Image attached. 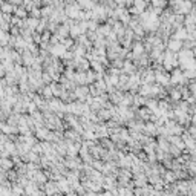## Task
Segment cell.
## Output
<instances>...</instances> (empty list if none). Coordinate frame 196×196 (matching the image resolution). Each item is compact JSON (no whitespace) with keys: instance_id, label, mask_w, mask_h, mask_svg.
Returning a JSON list of instances; mask_svg holds the SVG:
<instances>
[{"instance_id":"cell-2","label":"cell","mask_w":196,"mask_h":196,"mask_svg":"<svg viewBox=\"0 0 196 196\" xmlns=\"http://www.w3.org/2000/svg\"><path fill=\"white\" fill-rule=\"evenodd\" d=\"M167 3H164V2H153L152 3V6H165Z\"/></svg>"},{"instance_id":"cell-1","label":"cell","mask_w":196,"mask_h":196,"mask_svg":"<svg viewBox=\"0 0 196 196\" xmlns=\"http://www.w3.org/2000/svg\"><path fill=\"white\" fill-rule=\"evenodd\" d=\"M167 46H169V49H170V52H176V51H179V49H182V41H179V40H175V38H172V40L167 43Z\"/></svg>"}]
</instances>
